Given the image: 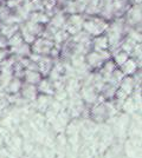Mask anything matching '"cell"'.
Here are the masks:
<instances>
[{
    "instance_id": "cell-1",
    "label": "cell",
    "mask_w": 142,
    "mask_h": 158,
    "mask_svg": "<svg viewBox=\"0 0 142 158\" xmlns=\"http://www.w3.org/2000/svg\"><path fill=\"white\" fill-rule=\"evenodd\" d=\"M123 65L126 66V69H127V71L126 72H133L134 70L136 69V65L134 61H131V60H129V61H126V63H123Z\"/></svg>"
}]
</instances>
